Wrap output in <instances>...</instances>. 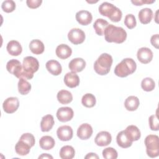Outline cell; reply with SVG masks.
Wrapping results in <instances>:
<instances>
[{"mask_svg":"<svg viewBox=\"0 0 159 159\" xmlns=\"http://www.w3.org/2000/svg\"><path fill=\"white\" fill-rule=\"evenodd\" d=\"M20 62L16 60V59H12L10 60L6 64V69L8 72L11 74H14V71L20 66H21Z\"/></svg>","mask_w":159,"mask_h":159,"instance_id":"d590c367","label":"cell"},{"mask_svg":"<svg viewBox=\"0 0 159 159\" xmlns=\"http://www.w3.org/2000/svg\"><path fill=\"white\" fill-rule=\"evenodd\" d=\"M59 155L62 159H72L75 157V150L72 146L65 145L61 148Z\"/></svg>","mask_w":159,"mask_h":159,"instance_id":"f546056e","label":"cell"},{"mask_svg":"<svg viewBox=\"0 0 159 159\" xmlns=\"http://www.w3.org/2000/svg\"><path fill=\"white\" fill-rule=\"evenodd\" d=\"M58 138L61 141L70 140L73 135L72 128L69 125H62L58 128L57 130Z\"/></svg>","mask_w":159,"mask_h":159,"instance_id":"8fae6325","label":"cell"},{"mask_svg":"<svg viewBox=\"0 0 159 159\" xmlns=\"http://www.w3.org/2000/svg\"><path fill=\"white\" fill-rule=\"evenodd\" d=\"M29 49L35 55H40L44 52L45 46L41 40L39 39H34L30 42Z\"/></svg>","mask_w":159,"mask_h":159,"instance_id":"484cf974","label":"cell"},{"mask_svg":"<svg viewBox=\"0 0 159 159\" xmlns=\"http://www.w3.org/2000/svg\"><path fill=\"white\" fill-rule=\"evenodd\" d=\"M146 152L150 158H155L159 155V137L157 135H148L145 140Z\"/></svg>","mask_w":159,"mask_h":159,"instance_id":"5b68a950","label":"cell"},{"mask_svg":"<svg viewBox=\"0 0 159 159\" xmlns=\"http://www.w3.org/2000/svg\"><path fill=\"white\" fill-rule=\"evenodd\" d=\"M47 71L54 76L59 75L62 71V67L60 63L55 60H50L45 64Z\"/></svg>","mask_w":159,"mask_h":159,"instance_id":"e0dca14e","label":"cell"},{"mask_svg":"<svg viewBox=\"0 0 159 159\" xmlns=\"http://www.w3.org/2000/svg\"><path fill=\"white\" fill-rule=\"evenodd\" d=\"M149 126L152 130L157 131L159 129V122L157 115H152L148 118Z\"/></svg>","mask_w":159,"mask_h":159,"instance_id":"f35d334b","label":"cell"},{"mask_svg":"<svg viewBox=\"0 0 159 159\" xmlns=\"http://www.w3.org/2000/svg\"><path fill=\"white\" fill-rule=\"evenodd\" d=\"M19 140H22L25 142H26L27 143H28L31 147H32L34 145H35V137L34 136L30 134V133H25V134H23Z\"/></svg>","mask_w":159,"mask_h":159,"instance_id":"74e56055","label":"cell"},{"mask_svg":"<svg viewBox=\"0 0 159 159\" xmlns=\"http://www.w3.org/2000/svg\"><path fill=\"white\" fill-rule=\"evenodd\" d=\"M140 101L139 98L135 96H130L126 98L124 102V106L127 111H134L139 106Z\"/></svg>","mask_w":159,"mask_h":159,"instance_id":"cb8c5ba5","label":"cell"},{"mask_svg":"<svg viewBox=\"0 0 159 159\" xmlns=\"http://www.w3.org/2000/svg\"><path fill=\"white\" fill-rule=\"evenodd\" d=\"M55 53L58 58L65 60L71 56L72 50L68 45L62 43L57 47Z\"/></svg>","mask_w":159,"mask_h":159,"instance_id":"ac0fdd59","label":"cell"},{"mask_svg":"<svg viewBox=\"0 0 159 159\" xmlns=\"http://www.w3.org/2000/svg\"><path fill=\"white\" fill-rule=\"evenodd\" d=\"M150 42L152 45L156 48H158L159 45V35L158 34L153 35L150 38Z\"/></svg>","mask_w":159,"mask_h":159,"instance_id":"60d3db41","label":"cell"},{"mask_svg":"<svg viewBox=\"0 0 159 159\" xmlns=\"http://www.w3.org/2000/svg\"><path fill=\"white\" fill-rule=\"evenodd\" d=\"M112 57L107 53L99 55L94 63V70L99 75H106L109 71L112 64Z\"/></svg>","mask_w":159,"mask_h":159,"instance_id":"277c9868","label":"cell"},{"mask_svg":"<svg viewBox=\"0 0 159 159\" xmlns=\"http://www.w3.org/2000/svg\"><path fill=\"white\" fill-rule=\"evenodd\" d=\"M137 57L140 62L147 64L152 61L153 55L152 51L149 48L142 47L138 50Z\"/></svg>","mask_w":159,"mask_h":159,"instance_id":"30bf717a","label":"cell"},{"mask_svg":"<svg viewBox=\"0 0 159 159\" xmlns=\"http://www.w3.org/2000/svg\"><path fill=\"white\" fill-rule=\"evenodd\" d=\"M124 24L129 29H134L137 25V21L134 15L132 14H127L124 19Z\"/></svg>","mask_w":159,"mask_h":159,"instance_id":"8d00e7d4","label":"cell"},{"mask_svg":"<svg viewBox=\"0 0 159 159\" xmlns=\"http://www.w3.org/2000/svg\"><path fill=\"white\" fill-rule=\"evenodd\" d=\"M58 102L62 104H67L71 102L73 100V96L69 91L62 89L58 92L57 95Z\"/></svg>","mask_w":159,"mask_h":159,"instance_id":"4316f807","label":"cell"},{"mask_svg":"<svg viewBox=\"0 0 159 159\" xmlns=\"http://www.w3.org/2000/svg\"><path fill=\"white\" fill-rule=\"evenodd\" d=\"M86 66V61L82 58H75L72 59L69 64L68 68L70 70L75 73L82 71Z\"/></svg>","mask_w":159,"mask_h":159,"instance_id":"9a60e30c","label":"cell"},{"mask_svg":"<svg viewBox=\"0 0 159 159\" xmlns=\"http://www.w3.org/2000/svg\"><path fill=\"white\" fill-rule=\"evenodd\" d=\"M85 159H89V158H99V156L95 153H89L85 157Z\"/></svg>","mask_w":159,"mask_h":159,"instance_id":"7bdbcfd3","label":"cell"},{"mask_svg":"<svg viewBox=\"0 0 159 159\" xmlns=\"http://www.w3.org/2000/svg\"><path fill=\"white\" fill-rule=\"evenodd\" d=\"M39 158H53V157L48 153H42L39 157Z\"/></svg>","mask_w":159,"mask_h":159,"instance_id":"ee69618b","label":"cell"},{"mask_svg":"<svg viewBox=\"0 0 159 159\" xmlns=\"http://www.w3.org/2000/svg\"><path fill=\"white\" fill-rule=\"evenodd\" d=\"M64 83L66 86L73 88L79 85L80 78L76 73L68 72L64 76Z\"/></svg>","mask_w":159,"mask_h":159,"instance_id":"2e32d148","label":"cell"},{"mask_svg":"<svg viewBox=\"0 0 159 159\" xmlns=\"http://www.w3.org/2000/svg\"><path fill=\"white\" fill-rule=\"evenodd\" d=\"M19 106V101L16 97H9L4 100L2 104V108L5 112L12 114L15 112Z\"/></svg>","mask_w":159,"mask_h":159,"instance_id":"ba28073f","label":"cell"},{"mask_svg":"<svg viewBox=\"0 0 159 159\" xmlns=\"http://www.w3.org/2000/svg\"><path fill=\"white\" fill-rule=\"evenodd\" d=\"M112 141V136L111 134L107 131H101L96 135L94 142L95 143L100 147L107 146L111 143Z\"/></svg>","mask_w":159,"mask_h":159,"instance_id":"7c38bea8","label":"cell"},{"mask_svg":"<svg viewBox=\"0 0 159 159\" xmlns=\"http://www.w3.org/2000/svg\"><path fill=\"white\" fill-rule=\"evenodd\" d=\"M141 87L145 91H152L155 87V83L152 78L147 77L142 80L141 82Z\"/></svg>","mask_w":159,"mask_h":159,"instance_id":"d6a6232c","label":"cell"},{"mask_svg":"<svg viewBox=\"0 0 159 159\" xmlns=\"http://www.w3.org/2000/svg\"><path fill=\"white\" fill-rule=\"evenodd\" d=\"M93 132V130L91 125L84 123L80 125L78 128L77 136L81 140H87L91 137Z\"/></svg>","mask_w":159,"mask_h":159,"instance_id":"4fadbf2b","label":"cell"},{"mask_svg":"<svg viewBox=\"0 0 159 159\" xmlns=\"http://www.w3.org/2000/svg\"><path fill=\"white\" fill-rule=\"evenodd\" d=\"M105 40L109 43L114 42L116 43H123L127 39V32L121 27L115 26L109 24L106 28L104 32Z\"/></svg>","mask_w":159,"mask_h":159,"instance_id":"6da1fadb","label":"cell"},{"mask_svg":"<svg viewBox=\"0 0 159 159\" xmlns=\"http://www.w3.org/2000/svg\"><path fill=\"white\" fill-rule=\"evenodd\" d=\"M109 25V23L107 20L103 19H98L96 20L93 24V28L95 30V32L98 35L102 36L104 35L106 28Z\"/></svg>","mask_w":159,"mask_h":159,"instance_id":"83f0119b","label":"cell"},{"mask_svg":"<svg viewBox=\"0 0 159 159\" xmlns=\"http://www.w3.org/2000/svg\"><path fill=\"white\" fill-rule=\"evenodd\" d=\"M18 91L22 95L27 94L31 89V84L26 80L20 78L18 82Z\"/></svg>","mask_w":159,"mask_h":159,"instance_id":"4dcf8cb0","label":"cell"},{"mask_svg":"<svg viewBox=\"0 0 159 159\" xmlns=\"http://www.w3.org/2000/svg\"><path fill=\"white\" fill-rule=\"evenodd\" d=\"M137 64L134 60L130 58H125L118 63L114 68V73L116 76L124 78L135 72Z\"/></svg>","mask_w":159,"mask_h":159,"instance_id":"3957f363","label":"cell"},{"mask_svg":"<svg viewBox=\"0 0 159 159\" xmlns=\"http://www.w3.org/2000/svg\"><path fill=\"white\" fill-rule=\"evenodd\" d=\"M96 102L95 96L91 93H86L83 96L81 99L82 104L86 107H93Z\"/></svg>","mask_w":159,"mask_h":159,"instance_id":"1f68e13d","label":"cell"},{"mask_svg":"<svg viewBox=\"0 0 159 159\" xmlns=\"http://www.w3.org/2000/svg\"><path fill=\"white\" fill-rule=\"evenodd\" d=\"M74 112L72 108L70 107H61L57 112V117L59 121L66 122L72 119Z\"/></svg>","mask_w":159,"mask_h":159,"instance_id":"9c48e42d","label":"cell"},{"mask_svg":"<svg viewBox=\"0 0 159 159\" xmlns=\"http://www.w3.org/2000/svg\"><path fill=\"white\" fill-rule=\"evenodd\" d=\"M99 12L103 16L108 17L111 21L117 22L122 17V13L120 9L108 2H104L99 6Z\"/></svg>","mask_w":159,"mask_h":159,"instance_id":"7a4b0ae2","label":"cell"},{"mask_svg":"<svg viewBox=\"0 0 159 159\" xmlns=\"http://www.w3.org/2000/svg\"><path fill=\"white\" fill-rule=\"evenodd\" d=\"M22 65L23 69L25 71L32 74L37 71L39 68V61L37 58L32 56H27L25 57L23 60Z\"/></svg>","mask_w":159,"mask_h":159,"instance_id":"8992f818","label":"cell"},{"mask_svg":"<svg viewBox=\"0 0 159 159\" xmlns=\"http://www.w3.org/2000/svg\"><path fill=\"white\" fill-rule=\"evenodd\" d=\"M116 141L118 145L123 148L130 147L133 142L127 137L124 130H122L118 133L116 137Z\"/></svg>","mask_w":159,"mask_h":159,"instance_id":"603a6c76","label":"cell"},{"mask_svg":"<svg viewBox=\"0 0 159 159\" xmlns=\"http://www.w3.org/2000/svg\"><path fill=\"white\" fill-rule=\"evenodd\" d=\"M76 20L82 25H87L89 24L93 20L91 13L86 10H81L76 13Z\"/></svg>","mask_w":159,"mask_h":159,"instance_id":"5bb4252c","label":"cell"},{"mask_svg":"<svg viewBox=\"0 0 159 159\" xmlns=\"http://www.w3.org/2000/svg\"><path fill=\"white\" fill-rule=\"evenodd\" d=\"M1 8L4 12L10 13L13 12L16 9V3L12 0H6L2 2Z\"/></svg>","mask_w":159,"mask_h":159,"instance_id":"e575fe53","label":"cell"},{"mask_svg":"<svg viewBox=\"0 0 159 159\" xmlns=\"http://www.w3.org/2000/svg\"><path fill=\"white\" fill-rule=\"evenodd\" d=\"M42 2V0H27L26 4L29 8L36 9L39 7Z\"/></svg>","mask_w":159,"mask_h":159,"instance_id":"ab89813d","label":"cell"},{"mask_svg":"<svg viewBox=\"0 0 159 159\" xmlns=\"http://www.w3.org/2000/svg\"><path fill=\"white\" fill-rule=\"evenodd\" d=\"M102 157L106 159H116L118 154L117 151L112 147H107L102 150Z\"/></svg>","mask_w":159,"mask_h":159,"instance_id":"836d02e7","label":"cell"},{"mask_svg":"<svg viewBox=\"0 0 159 159\" xmlns=\"http://www.w3.org/2000/svg\"><path fill=\"white\" fill-rule=\"evenodd\" d=\"M84 32L79 28H73L68 33V40L75 45L82 43L85 40Z\"/></svg>","mask_w":159,"mask_h":159,"instance_id":"52a82bcc","label":"cell"},{"mask_svg":"<svg viewBox=\"0 0 159 159\" xmlns=\"http://www.w3.org/2000/svg\"><path fill=\"white\" fill-rule=\"evenodd\" d=\"M55 124L54 118L52 115L47 114L42 118L40 122V129L42 132L50 131Z\"/></svg>","mask_w":159,"mask_h":159,"instance_id":"44dd1931","label":"cell"},{"mask_svg":"<svg viewBox=\"0 0 159 159\" xmlns=\"http://www.w3.org/2000/svg\"><path fill=\"white\" fill-rule=\"evenodd\" d=\"M132 3L134 4L135 6H142L143 4H152L155 2V1L152 0V1H150V0H132L131 1Z\"/></svg>","mask_w":159,"mask_h":159,"instance_id":"b9f144b4","label":"cell"},{"mask_svg":"<svg viewBox=\"0 0 159 159\" xmlns=\"http://www.w3.org/2000/svg\"><path fill=\"white\" fill-rule=\"evenodd\" d=\"M124 132L127 137L132 142L138 140L141 137V133L139 129L134 125L127 126L124 130Z\"/></svg>","mask_w":159,"mask_h":159,"instance_id":"d6986e66","label":"cell"},{"mask_svg":"<svg viewBox=\"0 0 159 159\" xmlns=\"http://www.w3.org/2000/svg\"><path fill=\"white\" fill-rule=\"evenodd\" d=\"M55 142L54 139L49 135H45L40 138L39 140V145L40 148L45 150H48L54 147Z\"/></svg>","mask_w":159,"mask_h":159,"instance_id":"d4e9b609","label":"cell"},{"mask_svg":"<svg viewBox=\"0 0 159 159\" xmlns=\"http://www.w3.org/2000/svg\"><path fill=\"white\" fill-rule=\"evenodd\" d=\"M139 19L143 24L150 23L153 17V11L150 8L145 7L142 9L139 12Z\"/></svg>","mask_w":159,"mask_h":159,"instance_id":"7402d4cb","label":"cell"},{"mask_svg":"<svg viewBox=\"0 0 159 159\" xmlns=\"http://www.w3.org/2000/svg\"><path fill=\"white\" fill-rule=\"evenodd\" d=\"M7 52L12 56H18L22 52L20 43L17 40H11L6 46Z\"/></svg>","mask_w":159,"mask_h":159,"instance_id":"ffe728a7","label":"cell"},{"mask_svg":"<svg viewBox=\"0 0 159 159\" xmlns=\"http://www.w3.org/2000/svg\"><path fill=\"white\" fill-rule=\"evenodd\" d=\"M31 147L26 142L19 140L15 145L16 152L21 156H24L30 152Z\"/></svg>","mask_w":159,"mask_h":159,"instance_id":"f1b7e54d","label":"cell"}]
</instances>
